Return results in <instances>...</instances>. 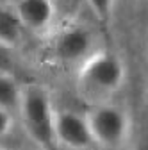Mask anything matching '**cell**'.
Listing matches in <instances>:
<instances>
[{
	"label": "cell",
	"mask_w": 148,
	"mask_h": 150,
	"mask_svg": "<svg viewBox=\"0 0 148 150\" xmlns=\"http://www.w3.org/2000/svg\"><path fill=\"white\" fill-rule=\"evenodd\" d=\"M125 79L121 61L109 52H97L84 59L79 71V91L80 95L100 100L120 89Z\"/></svg>",
	"instance_id": "cell-1"
},
{
	"label": "cell",
	"mask_w": 148,
	"mask_h": 150,
	"mask_svg": "<svg viewBox=\"0 0 148 150\" xmlns=\"http://www.w3.org/2000/svg\"><path fill=\"white\" fill-rule=\"evenodd\" d=\"M18 112L23 120L29 138L41 146H52L54 136V105L47 89L41 86H22Z\"/></svg>",
	"instance_id": "cell-2"
},
{
	"label": "cell",
	"mask_w": 148,
	"mask_h": 150,
	"mask_svg": "<svg viewBox=\"0 0 148 150\" xmlns=\"http://www.w3.org/2000/svg\"><path fill=\"white\" fill-rule=\"evenodd\" d=\"M86 120L93 141L102 146L116 148L125 141L128 134V118L125 111L116 105L98 104L87 112Z\"/></svg>",
	"instance_id": "cell-3"
},
{
	"label": "cell",
	"mask_w": 148,
	"mask_h": 150,
	"mask_svg": "<svg viewBox=\"0 0 148 150\" xmlns=\"http://www.w3.org/2000/svg\"><path fill=\"white\" fill-rule=\"evenodd\" d=\"M54 136L70 150L91 148L95 143L86 116L66 109L54 112Z\"/></svg>",
	"instance_id": "cell-4"
},
{
	"label": "cell",
	"mask_w": 148,
	"mask_h": 150,
	"mask_svg": "<svg viewBox=\"0 0 148 150\" xmlns=\"http://www.w3.org/2000/svg\"><path fill=\"white\" fill-rule=\"evenodd\" d=\"M93 50V36L84 27L73 25L63 29L52 41V52L59 61L75 63L84 61Z\"/></svg>",
	"instance_id": "cell-5"
},
{
	"label": "cell",
	"mask_w": 148,
	"mask_h": 150,
	"mask_svg": "<svg viewBox=\"0 0 148 150\" xmlns=\"http://www.w3.org/2000/svg\"><path fill=\"white\" fill-rule=\"evenodd\" d=\"M13 11L22 27L32 32H45L55 16V6L52 0H16Z\"/></svg>",
	"instance_id": "cell-6"
},
{
	"label": "cell",
	"mask_w": 148,
	"mask_h": 150,
	"mask_svg": "<svg viewBox=\"0 0 148 150\" xmlns=\"http://www.w3.org/2000/svg\"><path fill=\"white\" fill-rule=\"evenodd\" d=\"M22 23L14 11L0 9V43L14 50L22 40Z\"/></svg>",
	"instance_id": "cell-7"
},
{
	"label": "cell",
	"mask_w": 148,
	"mask_h": 150,
	"mask_svg": "<svg viewBox=\"0 0 148 150\" xmlns=\"http://www.w3.org/2000/svg\"><path fill=\"white\" fill-rule=\"evenodd\" d=\"M22 86H18L14 75L11 71H0V107L9 111L18 109Z\"/></svg>",
	"instance_id": "cell-8"
},
{
	"label": "cell",
	"mask_w": 148,
	"mask_h": 150,
	"mask_svg": "<svg viewBox=\"0 0 148 150\" xmlns=\"http://www.w3.org/2000/svg\"><path fill=\"white\" fill-rule=\"evenodd\" d=\"M86 2L98 20H107L109 14H111V9H113L114 0H86Z\"/></svg>",
	"instance_id": "cell-9"
},
{
	"label": "cell",
	"mask_w": 148,
	"mask_h": 150,
	"mask_svg": "<svg viewBox=\"0 0 148 150\" xmlns=\"http://www.w3.org/2000/svg\"><path fill=\"white\" fill-rule=\"evenodd\" d=\"M11 127H13V116H11V111L6 107H0V139L6 138L11 132Z\"/></svg>",
	"instance_id": "cell-10"
},
{
	"label": "cell",
	"mask_w": 148,
	"mask_h": 150,
	"mask_svg": "<svg viewBox=\"0 0 148 150\" xmlns=\"http://www.w3.org/2000/svg\"><path fill=\"white\" fill-rule=\"evenodd\" d=\"M11 52L13 48L0 43V71H11V64H13Z\"/></svg>",
	"instance_id": "cell-11"
},
{
	"label": "cell",
	"mask_w": 148,
	"mask_h": 150,
	"mask_svg": "<svg viewBox=\"0 0 148 150\" xmlns=\"http://www.w3.org/2000/svg\"><path fill=\"white\" fill-rule=\"evenodd\" d=\"M55 9H70V7H75L79 0H52Z\"/></svg>",
	"instance_id": "cell-12"
},
{
	"label": "cell",
	"mask_w": 148,
	"mask_h": 150,
	"mask_svg": "<svg viewBox=\"0 0 148 150\" xmlns=\"http://www.w3.org/2000/svg\"><path fill=\"white\" fill-rule=\"evenodd\" d=\"M77 150H91V148H77Z\"/></svg>",
	"instance_id": "cell-13"
},
{
	"label": "cell",
	"mask_w": 148,
	"mask_h": 150,
	"mask_svg": "<svg viewBox=\"0 0 148 150\" xmlns=\"http://www.w3.org/2000/svg\"><path fill=\"white\" fill-rule=\"evenodd\" d=\"M0 150H2V146H0Z\"/></svg>",
	"instance_id": "cell-14"
}]
</instances>
